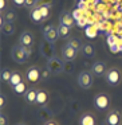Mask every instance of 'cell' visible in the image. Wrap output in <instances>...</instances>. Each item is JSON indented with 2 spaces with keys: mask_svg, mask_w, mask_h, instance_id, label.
Instances as JSON below:
<instances>
[{
  "mask_svg": "<svg viewBox=\"0 0 122 125\" xmlns=\"http://www.w3.org/2000/svg\"><path fill=\"white\" fill-rule=\"evenodd\" d=\"M59 23H62V24L67 26V27H73L74 24H75V19L73 18V15L70 14L68 11H63L62 14H60L59 16Z\"/></svg>",
  "mask_w": 122,
  "mask_h": 125,
  "instance_id": "14",
  "label": "cell"
},
{
  "mask_svg": "<svg viewBox=\"0 0 122 125\" xmlns=\"http://www.w3.org/2000/svg\"><path fill=\"white\" fill-rule=\"evenodd\" d=\"M93 82H94V77L91 71H82L78 75V85L84 90L90 89L93 86Z\"/></svg>",
  "mask_w": 122,
  "mask_h": 125,
  "instance_id": "5",
  "label": "cell"
},
{
  "mask_svg": "<svg viewBox=\"0 0 122 125\" xmlns=\"http://www.w3.org/2000/svg\"><path fill=\"white\" fill-rule=\"evenodd\" d=\"M34 43V35L30 32V31H23L20 34V38H19V44L26 49H31Z\"/></svg>",
  "mask_w": 122,
  "mask_h": 125,
  "instance_id": "9",
  "label": "cell"
},
{
  "mask_svg": "<svg viewBox=\"0 0 122 125\" xmlns=\"http://www.w3.org/2000/svg\"><path fill=\"white\" fill-rule=\"evenodd\" d=\"M12 59L18 63H24L27 61L28 55L31 54V49H26V47L16 44V46L12 47Z\"/></svg>",
  "mask_w": 122,
  "mask_h": 125,
  "instance_id": "1",
  "label": "cell"
},
{
  "mask_svg": "<svg viewBox=\"0 0 122 125\" xmlns=\"http://www.w3.org/2000/svg\"><path fill=\"white\" fill-rule=\"evenodd\" d=\"M79 125H95V117L91 113H83L79 118Z\"/></svg>",
  "mask_w": 122,
  "mask_h": 125,
  "instance_id": "17",
  "label": "cell"
},
{
  "mask_svg": "<svg viewBox=\"0 0 122 125\" xmlns=\"http://www.w3.org/2000/svg\"><path fill=\"white\" fill-rule=\"evenodd\" d=\"M0 10H1V11H6L7 10V1L6 0H0Z\"/></svg>",
  "mask_w": 122,
  "mask_h": 125,
  "instance_id": "32",
  "label": "cell"
},
{
  "mask_svg": "<svg viewBox=\"0 0 122 125\" xmlns=\"http://www.w3.org/2000/svg\"><path fill=\"white\" fill-rule=\"evenodd\" d=\"M40 52L42 55H43L44 58H47V59H50V58L54 57V47H52V43H50V42H47L46 39H44L43 42H42L40 44Z\"/></svg>",
  "mask_w": 122,
  "mask_h": 125,
  "instance_id": "11",
  "label": "cell"
},
{
  "mask_svg": "<svg viewBox=\"0 0 122 125\" xmlns=\"http://www.w3.org/2000/svg\"><path fill=\"white\" fill-rule=\"evenodd\" d=\"M65 70H67V71H71V70H73V66H71V63H66V65H65Z\"/></svg>",
  "mask_w": 122,
  "mask_h": 125,
  "instance_id": "34",
  "label": "cell"
},
{
  "mask_svg": "<svg viewBox=\"0 0 122 125\" xmlns=\"http://www.w3.org/2000/svg\"><path fill=\"white\" fill-rule=\"evenodd\" d=\"M26 78L30 83H38L40 78V69L38 66H31L28 67V70L26 71Z\"/></svg>",
  "mask_w": 122,
  "mask_h": 125,
  "instance_id": "6",
  "label": "cell"
},
{
  "mask_svg": "<svg viewBox=\"0 0 122 125\" xmlns=\"http://www.w3.org/2000/svg\"><path fill=\"white\" fill-rule=\"evenodd\" d=\"M111 104V100H110V95L106 94V93H99L94 97V106L97 110L99 112H105L109 109Z\"/></svg>",
  "mask_w": 122,
  "mask_h": 125,
  "instance_id": "2",
  "label": "cell"
},
{
  "mask_svg": "<svg viewBox=\"0 0 122 125\" xmlns=\"http://www.w3.org/2000/svg\"><path fill=\"white\" fill-rule=\"evenodd\" d=\"M105 78H106V82L110 83L111 86H117V85L121 82V79H122V73H121L119 69L111 67V69H109V70H107Z\"/></svg>",
  "mask_w": 122,
  "mask_h": 125,
  "instance_id": "3",
  "label": "cell"
},
{
  "mask_svg": "<svg viewBox=\"0 0 122 125\" xmlns=\"http://www.w3.org/2000/svg\"><path fill=\"white\" fill-rule=\"evenodd\" d=\"M47 67L50 69V71H51L52 74H59L65 70V63H63V61L59 59L56 55H54L52 58L47 59Z\"/></svg>",
  "mask_w": 122,
  "mask_h": 125,
  "instance_id": "4",
  "label": "cell"
},
{
  "mask_svg": "<svg viewBox=\"0 0 122 125\" xmlns=\"http://www.w3.org/2000/svg\"><path fill=\"white\" fill-rule=\"evenodd\" d=\"M76 55H78V51H76L75 49H73L71 46H68L67 43L62 47V58H63V61H66V62H71V61H74L76 58Z\"/></svg>",
  "mask_w": 122,
  "mask_h": 125,
  "instance_id": "7",
  "label": "cell"
},
{
  "mask_svg": "<svg viewBox=\"0 0 122 125\" xmlns=\"http://www.w3.org/2000/svg\"><path fill=\"white\" fill-rule=\"evenodd\" d=\"M0 26H1V34H3V35L9 36V35H12V34L15 32V24H14V23L3 22Z\"/></svg>",
  "mask_w": 122,
  "mask_h": 125,
  "instance_id": "18",
  "label": "cell"
},
{
  "mask_svg": "<svg viewBox=\"0 0 122 125\" xmlns=\"http://www.w3.org/2000/svg\"><path fill=\"white\" fill-rule=\"evenodd\" d=\"M36 1H38V0H26L24 6L27 7V8H34V7L36 6Z\"/></svg>",
  "mask_w": 122,
  "mask_h": 125,
  "instance_id": "29",
  "label": "cell"
},
{
  "mask_svg": "<svg viewBox=\"0 0 122 125\" xmlns=\"http://www.w3.org/2000/svg\"><path fill=\"white\" fill-rule=\"evenodd\" d=\"M68 46H71L73 49H75L76 51H79V50H82V47H83V43H82L81 38H71L70 41L67 42Z\"/></svg>",
  "mask_w": 122,
  "mask_h": 125,
  "instance_id": "22",
  "label": "cell"
},
{
  "mask_svg": "<svg viewBox=\"0 0 122 125\" xmlns=\"http://www.w3.org/2000/svg\"><path fill=\"white\" fill-rule=\"evenodd\" d=\"M51 6H52V0H38L35 7L42 8V7H51Z\"/></svg>",
  "mask_w": 122,
  "mask_h": 125,
  "instance_id": "26",
  "label": "cell"
},
{
  "mask_svg": "<svg viewBox=\"0 0 122 125\" xmlns=\"http://www.w3.org/2000/svg\"><path fill=\"white\" fill-rule=\"evenodd\" d=\"M50 8H51V7H42L40 8V12H42L43 19H47V18L50 16Z\"/></svg>",
  "mask_w": 122,
  "mask_h": 125,
  "instance_id": "28",
  "label": "cell"
},
{
  "mask_svg": "<svg viewBox=\"0 0 122 125\" xmlns=\"http://www.w3.org/2000/svg\"><path fill=\"white\" fill-rule=\"evenodd\" d=\"M50 100V93L46 89H39L38 90V97H36V105L44 108Z\"/></svg>",
  "mask_w": 122,
  "mask_h": 125,
  "instance_id": "13",
  "label": "cell"
},
{
  "mask_svg": "<svg viewBox=\"0 0 122 125\" xmlns=\"http://www.w3.org/2000/svg\"><path fill=\"white\" fill-rule=\"evenodd\" d=\"M20 82H23L22 73H20V71H12V77H11V79H9V85H11V87L19 85Z\"/></svg>",
  "mask_w": 122,
  "mask_h": 125,
  "instance_id": "20",
  "label": "cell"
},
{
  "mask_svg": "<svg viewBox=\"0 0 122 125\" xmlns=\"http://www.w3.org/2000/svg\"><path fill=\"white\" fill-rule=\"evenodd\" d=\"M91 73L95 77H105L107 73V67H106L105 62H95L91 67Z\"/></svg>",
  "mask_w": 122,
  "mask_h": 125,
  "instance_id": "12",
  "label": "cell"
},
{
  "mask_svg": "<svg viewBox=\"0 0 122 125\" xmlns=\"http://www.w3.org/2000/svg\"><path fill=\"white\" fill-rule=\"evenodd\" d=\"M16 125H27V124H23V122H19V124H16Z\"/></svg>",
  "mask_w": 122,
  "mask_h": 125,
  "instance_id": "36",
  "label": "cell"
},
{
  "mask_svg": "<svg viewBox=\"0 0 122 125\" xmlns=\"http://www.w3.org/2000/svg\"><path fill=\"white\" fill-rule=\"evenodd\" d=\"M58 31H59V36H60V38H66V36L70 35L71 28L67 27V26H65V24H62V23H59V26H58Z\"/></svg>",
  "mask_w": 122,
  "mask_h": 125,
  "instance_id": "24",
  "label": "cell"
},
{
  "mask_svg": "<svg viewBox=\"0 0 122 125\" xmlns=\"http://www.w3.org/2000/svg\"><path fill=\"white\" fill-rule=\"evenodd\" d=\"M3 20L4 22L14 23L16 20V12L14 10H6V11H3Z\"/></svg>",
  "mask_w": 122,
  "mask_h": 125,
  "instance_id": "21",
  "label": "cell"
},
{
  "mask_svg": "<svg viewBox=\"0 0 122 125\" xmlns=\"http://www.w3.org/2000/svg\"><path fill=\"white\" fill-rule=\"evenodd\" d=\"M6 105H7V98H6L4 94H1L0 95V109H4Z\"/></svg>",
  "mask_w": 122,
  "mask_h": 125,
  "instance_id": "31",
  "label": "cell"
},
{
  "mask_svg": "<svg viewBox=\"0 0 122 125\" xmlns=\"http://www.w3.org/2000/svg\"><path fill=\"white\" fill-rule=\"evenodd\" d=\"M81 51H82V54H83V57H86V58L95 57V47L93 46L91 43H84Z\"/></svg>",
  "mask_w": 122,
  "mask_h": 125,
  "instance_id": "19",
  "label": "cell"
},
{
  "mask_svg": "<svg viewBox=\"0 0 122 125\" xmlns=\"http://www.w3.org/2000/svg\"><path fill=\"white\" fill-rule=\"evenodd\" d=\"M36 97H38V90L34 89V87L28 89L27 93L24 94V100L27 101V104H30V105L36 104Z\"/></svg>",
  "mask_w": 122,
  "mask_h": 125,
  "instance_id": "16",
  "label": "cell"
},
{
  "mask_svg": "<svg viewBox=\"0 0 122 125\" xmlns=\"http://www.w3.org/2000/svg\"><path fill=\"white\" fill-rule=\"evenodd\" d=\"M12 1H14L16 6H23V4L26 3V0H12Z\"/></svg>",
  "mask_w": 122,
  "mask_h": 125,
  "instance_id": "33",
  "label": "cell"
},
{
  "mask_svg": "<svg viewBox=\"0 0 122 125\" xmlns=\"http://www.w3.org/2000/svg\"><path fill=\"white\" fill-rule=\"evenodd\" d=\"M30 18H31V20H32V23H36V24H39V23L43 22V16H42L40 8H38V7H34V8H31V11H30Z\"/></svg>",
  "mask_w": 122,
  "mask_h": 125,
  "instance_id": "15",
  "label": "cell"
},
{
  "mask_svg": "<svg viewBox=\"0 0 122 125\" xmlns=\"http://www.w3.org/2000/svg\"><path fill=\"white\" fill-rule=\"evenodd\" d=\"M51 71H50V69L48 67H46V69H42L40 70V78L43 79V81H46V79H48L50 77H51Z\"/></svg>",
  "mask_w": 122,
  "mask_h": 125,
  "instance_id": "27",
  "label": "cell"
},
{
  "mask_svg": "<svg viewBox=\"0 0 122 125\" xmlns=\"http://www.w3.org/2000/svg\"><path fill=\"white\" fill-rule=\"evenodd\" d=\"M121 122V113L117 109H111L106 117V124L107 125H119Z\"/></svg>",
  "mask_w": 122,
  "mask_h": 125,
  "instance_id": "10",
  "label": "cell"
},
{
  "mask_svg": "<svg viewBox=\"0 0 122 125\" xmlns=\"http://www.w3.org/2000/svg\"><path fill=\"white\" fill-rule=\"evenodd\" d=\"M43 35H44V39H46L47 42H50V43H55L56 39L59 38V31H58V27H54V26L47 27L46 30H44Z\"/></svg>",
  "mask_w": 122,
  "mask_h": 125,
  "instance_id": "8",
  "label": "cell"
},
{
  "mask_svg": "<svg viewBox=\"0 0 122 125\" xmlns=\"http://www.w3.org/2000/svg\"><path fill=\"white\" fill-rule=\"evenodd\" d=\"M11 77H12V71L9 70V69L4 67L3 70H1V81H3V82H8V83H9Z\"/></svg>",
  "mask_w": 122,
  "mask_h": 125,
  "instance_id": "25",
  "label": "cell"
},
{
  "mask_svg": "<svg viewBox=\"0 0 122 125\" xmlns=\"http://www.w3.org/2000/svg\"><path fill=\"white\" fill-rule=\"evenodd\" d=\"M0 125H8V117L4 113L0 114Z\"/></svg>",
  "mask_w": 122,
  "mask_h": 125,
  "instance_id": "30",
  "label": "cell"
},
{
  "mask_svg": "<svg viewBox=\"0 0 122 125\" xmlns=\"http://www.w3.org/2000/svg\"><path fill=\"white\" fill-rule=\"evenodd\" d=\"M44 125H58V124L55 121H52V120H48V121L44 122Z\"/></svg>",
  "mask_w": 122,
  "mask_h": 125,
  "instance_id": "35",
  "label": "cell"
},
{
  "mask_svg": "<svg viewBox=\"0 0 122 125\" xmlns=\"http://www.w3.org/2000/svg\"><path fill=\"white\" fill-rule=\"evenodd\" d=\"M12 90H14L16 94H19V95H24L28 89H27V85H26L24 82H20L19 85H16V86L12 87Z\"/></svg>",
  "mask_w": 122,
  "mask_h": 125,
  "instance_id": "23",
  "label": "cell"
}]
</instances>
